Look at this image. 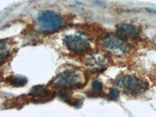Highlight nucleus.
I'll use <instances>...</instances> for the list:
<instances>
[{
  "mask_svg": "<svg viewBox=\"0 0 156 117\" xmlns=\"http://www.w3.org/2000/svg\"><path fill=\"white\" fill-rule=\"evenodd\" d=\"M115 84L120 87L127 95L137 96L141 94L147 88V83L140 78L131 75H125L119 77Z\"/></svg>",
  "mask_w": 156,
  "mask_h": 117,
  "instance_id": "1",
  "label": "nucleus"
},
{
  "mask_svg": "<svg viewBox=\"0 0 156 117\" xmlns=\"http://www.w3.org/2000/svg\"><path fill=\"white\" fill-rule=\"evenodd\" d=\"M40 29L43 32H53L58 30L63 25L62 16L51 10L43 11L37 16Z\"/></svg>",
  "mask_w": 156,
  "mask_h": 117,
  "instance_id": "2",
  "label": "nucleus"
},
{
  "mask_svg": "<svg viewBox=\"0 0 156 117\" xmlns=\"http://www.w3.org/2000/svg\"><path fill=\"white\" fill-rule=\"evenodd\" d=\"M101 42L105 49L116 55L126 53L129 48V43L119 34H106L101 39Z\"/></svg>",
  "mask_w": 156,
  "mask_h": 117,
  "instance_id": "3",
  "label": "nucleus"
},
{
  "mask_svg": "<svg viewBox=\"0 0 156 117\" xmlns=\"http://www.w3.org/2000/svg\"><path fill=\"white\" fill-rule=\"evenodd\" d=\"M55 83V85L61 87H80L82 86L81 75L73 69H66L58 75Z\"/></svg>",
  "mask_w": 156,
  "mask_h": 117,
  "instance_id": "4",
  "label": "nucleus"
},
{
  "mask_svg": "<svg viewBox=\"0 0 156 117\" xmlns=\"http://www.w3.org/2000/svg\"><path fill=\"white\" fill-rule=\"evenodd\" d=\"M64 43L69 51L76 53H83L87 51L90 47L88 39L80 34H69L65 36Z\"/></svg>",
  "mask_w": 156,
  "mask_h": 117,
  "instance_id": "5",
  "label": "nucleus"
},
{
  "mask_svg": "<svg viewBox=\"0 0 156 117\" xmlns=\"http://www.w3.org/2000/svg\"><path fill=\"white\" fill-rule=\"evenodd\" d=\"M117 30L119 31V34L123 37H135L138 35L139 32L137 27L134 25L129 23H123L117 26Z\"/></svg>",
  "mask_w": 156,
  "mask_h": 117,
  "instance_id": "6",
  "label": "nucleus"
},
{
  "mask_svg": "<svg viewBox=\"0 0 156 117\" xmlns=\"http://www.w3.org/2000/svg\"><path fill=\"white\" fill-rule=\"evenodd\" d=\"M8 81L11 85L15 87H23L27 83V79L25 76L17 75V76H12L8 79Z\"/></svg>",
  "mask_w": 156,
  "mask_h": 117,
  "instance_id": "7",
  "label": "nucleus"
},
{
  "mask_svg": "<svg viewBox=\"0 0 156 117\" xmlns=\"http://www.w3.org/2000/svg\"><path fill=\"white\" fill-rule=\"evenodd\" d=\"M45 92H46V89L43 86H37V87H33L30 93L33 95H41V94H44Z\"/></svg>",
  "mask_w": 156,
  "mask_h": 117,
  "instance_id": "8",
  "label": "nucleus"
},
{
  "mask_svg": "<svg viewBox=\"0 0 156 117\" xmlns=\"http://www.w3.org/2000/svg\"><path fill=\"white\" fill-rule=\"evenodd\" d=\"M91 87L95 91H100V90H102L103 84L99 80H94V81H93L92 84H91Z\"/></svg>",
  "mask_w": 156,
  "mask_h": 117,
  "instance_id": "9",
  "label": "nucleus"
},
{
  "mask_svg": "<svg viewBox=\"0 0 156 117\" xmlns=\"http://www.w3.org/2000/svg\"><path fill=\"white\" fill-rule=\"evenodd\" d=\"M109 96L112 99L116 100L117 98L119 97V91L117 90H115V89H112V90H110Z\"/></svg>",
  "mask_w": 156,
  "mask_h": 117,
  "instance_id": "10",
  "label": "nucleus"
},
{
  "mask_svg": "<svg viewBox=\"0 0 156 117\" xmlns=\"http://www.w3.org/2000/svg\"><path fill=\"white\" fill-rule=\"evenodd\" d=\"M146 10L149 11V12H155V13H156V10H155V9H149V8H146Z\"/></svg>",
  "mask_w": 156,
  "mask_h": 117,
  "instance_id": "11",
  "label": "nucleus"
},
{
  "mask_svg": "<svg viewBox=\"0 0 156 117\" xmlns=\"http://www.w3.org/2000/svg\"><path fill=\"white\" fill-rule=\"evenodd\" d=\"M96 3L99 4V5H104V4H105V2H96Z\"/></svg>",
  "mask_w": 156,
  "mask_h": 117,
  "instance_id": "12",
  "label": "nucleus"
}]
</instances>
